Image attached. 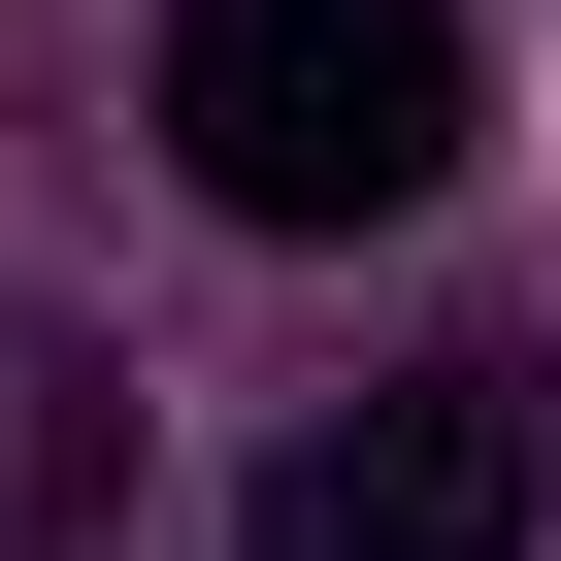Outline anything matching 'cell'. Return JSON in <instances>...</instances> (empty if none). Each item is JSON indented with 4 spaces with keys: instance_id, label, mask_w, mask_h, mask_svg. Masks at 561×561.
I'll use <instances>...</instances> for the list:
<instances>
[{
    "instance_id": "1",
    "label": "cell",
    "mask_w": 561,
    "mask_h": 561,
    "mask_svg": "<svg viewBox=\"0 0 561 561\" xmlns=\"http://www.w3.org/2000/svg\"><path fill=\"white\" fill-rule=\"evenodd\" d=\"M495 67H462V0H165V165L231 231H397L462 198Z\"/></svg>"
},
{
    "instance_id": "2",
    "label": "cell",
    "mask_w": 561,
    "mask_h": 561,
    "mask_svg": "<svg viewBox=\"0 0 561 561\" xmlns=\"http://www.w3.org/2000/svg\"><path fill=\"white\" fill-rule=\"evenodd\" d=\"M528 528H561V364H528V331L298 397L264 495H231V561H528Z\"/></svg>"
}]
</instances>
